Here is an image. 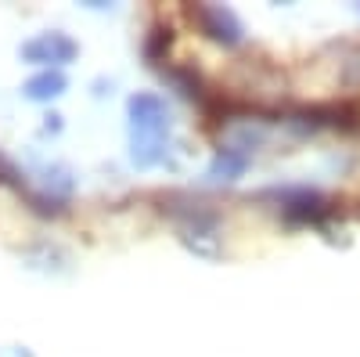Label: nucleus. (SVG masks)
I'll list each match as a JSON object with an SVG mask.
<instances>
[{
    "mask_svg": "<svg viewBox=\"0 0 360 357\" xmlns=\"http://www.w3.org/2000/svg\"><path fill=\"white\" fill-rule=\"evenodd\" d=\"M130 130H134V163L155 166L162 159V144L169 130V112L159 94H134L130 98Z\"/></svg>",
    "mask_w": 360,
    "mask_h": 357,
    "instance_id": "obj_1",
    "label": "nucleus"
},
{
    "mask_svg": "<svg viewBox=\"0 0 360 357\" xmlns=\"http://www.w3.org/2000/svg\"><path fill=\"white\" fill-rule=\"evenodd\" d=\"M76 40L65 37V33H40L29 44H22V58L33 65H65L76 58Z\"/></svg>",
    "mask_w": 360,
    "mask_h": 357,
    "instance_id": "obj_2",
    "label": "nucleus"
},
{
    "mask_svg": "<svg viewBox=\"0 0 360 357\" xmlns=\"http://www.w3.org/2000/svg\"><path fill=\"white\" fill-rule=\"evenodd\" d=\"M195 18L202 22V29L213 40L234 47V44H242V25H238V18L227 11V8H195Z\"/></svg>",
    "mask_w": 360,
    "mask_h": 357,
    "instance_id": "obj_3",
    "label": "nucleus"
},
{
    "mask_svg": "<svg viewBox=\"0 0 360 357\" xmlns=\"http://www.w3.org/2000/svg\"><path fill=\"white\" fill-rule=\"evenodd\" d=\"M65 91V76L58 73V69H47V73H37L33 80L25 83V94L33 98V101H51Z\"/></svg>",
    "mask_w": 360,
    "mask_h": 357,
    "instance_id": "obj_4",
    "label": "nucleus"
},
{
    "mask_svg": "<svg viewBox=\"0 0 360 357\" xmlns=\"http://www.w3.org/2000/svg\"><path fill=\"white\" fill-rule=\"evenodd\" d=\"M328 213V206L317 199V195H295L288 206H285V217L288 220H317Z\"/></svg>",
    "mask_w": 360,
    "mask_h": 357,
    "instance_id": "obj_5",
    "label": "nucleus"
},
{
    "mask_svg": "<svg viewBox=\"0 0 360 357\" xmlns=\"http://www.w3.org/2000/svg\"><path fill=\"white\" fill-rule=\"evenodd\" d=\"M245 163H249V159H245L242 152H234V148H224V152L213 159V170H209V173H213V177H227V181H234V177L245 170Z\"/></svg>",
    "mask_w": 360,
    "mask_h": 357,
    "instance_id": "obj_6",
    "label": "nucleus"
}]
</instances>
